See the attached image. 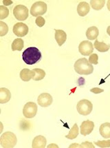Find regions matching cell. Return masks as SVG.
I'll return each instance as SVG.
<instances>
[{"instance_id":"6da1fadb","label":"cell","mask_w":110,"mask_h":148,"mask_svg":"<svg viewBox=\"0 0 110 148\" xmlns=\"http://www.w3.org/2000/svg\"><path fill=\"white\" fill-rule=\"evenodd\" d=\"M41 59V52L35 47H29L22 53V59L27 65L37 64Z\"/></svg>"},{"instance_id":"7a4b0ae2","label":"cell","mask_w":110,"mask_h":148,"mask_svg":"<svg viewBox=\"0 0 110 148\" xmlns=\"http://www.w3.org/2000/svg\"><path fill=\"white\" fill-rule=\"evenodd\" d=\"M74 70L76 73L81 75H89L94 72L92 64L85 58H81L76 61Z\"/></svg>"},{"instance_id":"3957f363","label":"cell","mask_w":110,"mask_h":148,"mask_svg":"<svg viewBox=\"0 0 110 148\" xmlns=\"http://www.w3.org/2000/svg\"><path fill=\"white\" fill-rule=\"evenodd\" d=\"M17 143V136L11 132H6L0 137V145L3 148H13Z\"/></svg>"},{"instance_id":"277c9868","label":"cell","mask_w":110,"mask_h":148,"mask_svg":"<svg viewBox=\"0 0 110 148\" xmlns=\"http://www.w3.org/2000/svg\"><path fill=\"white\" fill-rule=\"evenodd\" d=\"M77 110L81 115L87 116L92 112L93 110V105L92 102L87 99L79 101L77 106Z\"/></svg>"},{"instance_id":"5b68a950","label":"cell","mask_w":110,"mask_h":148,"mask_svg":"<svg viewBox=\"0 0 110 148\" xmlns=\"http://www.w3.org/2000/svg\"><path fill=\"white\" fill-rule=\"evenodd\" d=\"M47 11V4L44 1H39L34 3L30 8V14L33 17H40Z\"/></svg>"},{"instance_id":"8992f818","label":"cell","mask_w":110,"mask_h":148,"mask_svg":"<svg viewBox=\"0 0 110 148\" xmlns=\"http://www.w3.org/2000/svg\"><path fill=\"white\" fill-rule=\"evenodd\" d=\"M14 16L17 20L25 21L28 17V9L23 5H17L13 9Z\"/></svg>"},{"instance_id":"52a82bcc","label":"cell","mask_w":110,"mask_h":148,"mask_svg":"<svg viewBox=\"0 0 110 148\" xmlns=\"http://www.w3.org/2000/svg\"><path fill=\"white\" fill-rule=\"evenodd\" d=\"M37 112V106L34 102H28L23 109V114L26 119L35 117Z\"/></svg>"},{"instance_id":"ba28073f","label":"cell","mask_w":110,"mask_h":148,"mask_svg":"<svg viewBox=\"0 0 110 148\" xmlns=\"http://www.w3.org/2000/svg\"><path fill=\"white\" fill-rule=\"evenodd\" d=\"M79 51L83 56L91 55L94 51L92 43L88 41H81L79 46Z\"/></svg>"},{"instance_id":"9c48e42d","label":"cell","mask_w":110,"mask_h":148,"mask_svg":"<svg viewBox=\"0 0 110 148\" xmlns=\"http://www.w3.org/2000/svg\"><path fill=\"white\" fill-rule=\"evenodd\" d=\"M28 30H29V28L28 26L22 22L17 23L14 25L13 32L17 37H25L28 33Z\"/></svg>"},{"instance_id":"30bf717a","label":"cell","mask_w":110,"mask_h":148,"mask_svg":"<svg viewBox=\"0 0 110 148\" xmlns=\"http://www.w3.org/2000/svg\"><path fill=\"white\" fill-rule=\"evenodd\" d=\"M52 97L48 93H42L38 97L37 102L39 106L43 108H47L52 103Z\"/></svg>"},{"instance_id":"8fae6325","label":"cell","mask_w":110,"mask_h":148,"mask_svg":"<svg viewBox=\"0 0 110 148\" xmlns=\"http://www.w3.org/2000/svg\"><path fill=\"white\" fill-rule=\"evenodd\" d=\"M94 127V123L91 121H85L81 125V134L83 136H87L92 133Z\"/></svg>"},{"instance_id":"7c38bea8","label":"cell","mask_w":110,"mask_h":148,"mask_svg":"<svg viewBox=\"0 0 110 148\" xmlns=\"http://www.w3.org/2000/svg\"><path fill=\"white\" fill-rule=\"evenodd\" d=\"M47 143L46 138L44 136L39 135L35 137L32 140V148H44L46 147Z\"/></svg>"},{"instance_id":"4fadbf2b","label":"cell","mask_w":110,"mask_h":148,"mask_svg":"<svg viewBox=\"0 0 110 148\" xmlns=\"http://www.w3.org/2000/svg\"><path fill=\"white\" fill-rule=\"evenodd\" d=\"M90 10V7L89 3L85 1H81L79 3L77 6V12L81 17H85L89 13Z\"/></svg>"},{"instance_id":"5bb4252c","label":"cell","mask_w":110,"mask_h":148,"mask_svg":"<svg viewBox=\"0 0 110 148\" xmlns=\"http://www.w3.org/2000/svg\"><path fill=\"white\" fill-rule=\"evenodd\" d=\"M11 98L10 90L6 88H0V103L3 104L8 103Z\"/></svg>"},{"instance_id":"9a60e30c","label":"cell","mask_w":110,"mask_h":148,"mask_svg":"<svg viewBox=\"0 0 110 148\" xmlns=\"http://www.w3.org/2000/svg\"><path fill=\"white\" fill-rule=\"evenodd\" d=\"M55 39L59 46H61L66 41L67 35L62 30H55Z\"/></svg>"},{"instance_id":"2e32d148","label":"cell","mask_w":110,"mask_h":148,"mask_svg":"<svg viewBox=\"0 0 110 148\" xmlns=\"http://www.w3.org/2000/svg\"><path fill=\"white\" fill-rule=\"evenodd\" d=\"M100 134L104 138H110V123H104L99 128Z\"/></svg>"},{"instance_id":"e0dca14e","label":"cell","mask_w":110,"mask_h":148,"mask_svg":"<svg viewBox=\"0 0 110 148\" xmlns=\"http://www.w3.org/2000/svg\"><path fill=\"white\" fill-rule=\"evenodd\" d=\"M99 35V30L96 26H92L88 28L86 31V37L89 40L96 39Z\"/></svg>"},{"instance_id":"ac0fdd59","label":"cell","mask_w":110,"mask_h":148,"mask_svg":"<svg viewBox=\"0 0 110 148\" xmlns=\"http://www.w3.org/2000/svg\"><path fill=\"white\" fill-rule=\"evenodd\" d=\"M33 71L27 68H24L20 72V78L23 82H29L33 78Z\"/></svg>"},{"instance_id":"d6986e66","label":"cell","mask_w":110,"mask_h":148,"mask_svg":"<svg viewBox=\"0 0 110 148\" xmlns=\"http://www.w3.org/2000/svg\"><path fill=\"white\" fill-rule=\"evenodd\" d=\"M94 46L96 49L100 52H107L110 48V45L105 44L104 42H100V41H98V40L95 41Z\"/></svg>"},{"instance_id":"ffe728a7","label":"cell","mask_w":110,"mask_h":148,"mask_svg":"<svg viewBox=\"0 0 110 148\" xmlns=\"http://www.w3.org/2000/svg\"><path fill=\"white\" fill-rule=\"evenodd\" d=\"M12 51H21L24 47V41L23 39L18 38V39H15L12 43Z\"/></svg>"},{"instance_id":"44dd1931","label":"cell","mask_w":110,"mask_h":148,"mask_svg":"<svg viewBox=\"0 0 110 148\" xmlns=\"http://www.w3.org/2000/svg\"><path fill=\"white\" fill-rule=\"evenodd\" d=\"M33 71V79L34 81H41L46 77V72L44 70L39 69V68H35L32 70Z\"/></svg>"},{"instance_id":"7402d4cb","label":"cell","mask_w":110,"mask_h":148,"mask_svg":"<svg viewBox=\"0 0 110 148\" xmlns=\"http://www.w3.org/2000/svg\"><path fill=\"white\" fill-rule=\"evenodd\" d=\"M79 127L77 125V123L74 124L73 127H72V129L70 130V132L68 133V135H66V138H68V139H74L77 138L79 135Z\"/></svg>"},{"instance_id":"603a6c76","label":"cell","mask_w":110,"mask_h":148,"mask_svg":"<svg viewBox=\"0 0 110 148\" xmlns=\"http://www.w3.org/2000/svg\"><path fill=\"white\" fill-rule=\"evenodd\" d=\"M105 1V0H91L90 5L92 8L96 10H100L103 8Z\"/></svg>"},{"instance_id":"cb8c5ba5","label":"cell","mask_w":110,"mask_h":148,"mask_svg":"<svg viewBox=\"0 0 110 148\" xmlns=\"http://www.w3.org/2000/svg\"><path fill=\"white\" fill-rule=\"evenodd\" d=\"M8 32V26L6 23L3 21H0V36L3 37V36L6 35Z\"/></svg>"},{"instance_id":"d4e9b609","label":"cell","mask_w":110,"mask_h":148,"mask_svg":"<svg viewBox=\"0 0 110 148\" xmlns=\"http://www.w3.org/2000/svg\"><path fill=\"white\" fill-rule=\"evenodd\" d=\"M9 15V10L6 6H0V19H3L6 18Z\"/></svg>"},{"instance_id":"484cf974","label":"cell","mask_w":110,"mask_h":148,"mask_svg":"<svg viewBox=\"0 0 110 148\" xmlns=\"http://www.w3.org/2000/svg\"><path fill=\"white\" fill-rule=\"evenodd\" d=\"M94 144L98 146L99 147H101V148L110 147V140H98V141L94 142Z\"/></svg>"},{"instance_id":"4316f807","label":"cell","mask_w":110,"mask_h":148,"mask_svg":"<svg viewBox=\"0 0 110 148\" xmlns=\"http://www.w3.org/2000/svg\"><path fill=\"white\" fill-rule=\"evenodd\" d=\"M98 56L97 54H92V55L90 56L89 62L91 64L97 65L98 64Z\"/></svg>"},{"instance_id":"83f0119b","label":"cell","mask_w":110,"mask_h":148,"mask_svg":"<svg viewBox=\"0 0 110 148\" xmlns=\"http://www.w3.org/2000/svg\"><path fill=\"white\" fill-rule=\"evenodd\" d=\"M35 23L39 27H43L45 25V23H46V20H45L44 17L40 16V17H37L35 20Z\"/></svg>"},{"instance_id":"f1b7e54d","label":"cell","mask_w":110,"mask_h":148,"mask_svg":"<svg viewBox=\"0 0 110 148\" xmlns=\"http://www.w3.org/2000/svg\"><path fill=\"white\" fill-rule=\"evenodd\" d=\"M81 148H95V146L91 142L85 141L81 144Z\"/></svg>"},{"instance_id":"f546056e","label":"cell","mask_w":110,"mask_h":148,"mask_svg":"<svg viewBox=\"0 0 110 148\" xmlns=\"http://www.w3.org/2000/svg\"><path fill=\"white\" fill-rule=\"evenodd\" d=\"M90 92H93L94 94H99V93L103 92L104 90L100 89V88H92V89L90 90Z\"/></svg>"},{"instance_id":"4dcf8cb0","label":"cell","mask_w":110,"mask_h":148,"mask_svg":"<svg viewBox=\"0 0 110 148\" xmlns=\"http://www.w3.org/2000/svg\"><path fill=\"white\" fill-rule=\"evenodd\" d=\"M3 3L4 5H6V6H8V5H10L12 3V1H5V0H3Z\"/></svg>"},{"instance_id":"1f68e13d","label":"cell","mask_w":110,"mask_h":148,"mask_svg":"<svg viewBox=\"0 0 110 148\" xmlns=\"http://www.w3.org/2000/svg\"><path fill=\"white\" fill-rule=\"evenodd\" d=\"M107 8L108 10L110 11V0H108L107 2Z\"/></svg>"},{"instance_id":"d6a6232c","label":"cell","mask_w":110,"mask_h":148,"mask_svg":"<svg viewBox=\"0 0 110 148\" xmlns=\"http://www.w3.org/2000/svg\"><path fill=\"white\" fill-rule=\"evenodd\" d=\"M107 33L110 36V26L107 27Z\"/></svg>"}]
</instances>
